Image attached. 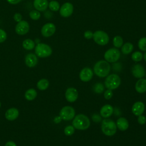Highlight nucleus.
Returning a JSON list of instances; mask_svg holds the SVG:
<instances>
[{"instance_id": "nucleus-1", "label": "nucleus", "mask_w": 146, "mask_h": 146, "mask_svg": "<svg viewBox=\"0 0 146 146\" xmlns=\"http://www.w3.org/2000/svg\"><path fill=\"white\" fill-rule=\"evenodd\" d=\"M111 70V66L108 62L101 60L97 62L94 66V72L96 75L104 78L108 75Z\"/></svg>"}, {"instance_id": "nucleus-2", "label": "nucleus", "mask_w": 146, "mask_h": 146, "mask_svg": "<svg viewBox=\"0 0 146 146\" xmlns=\"http://www.w3.org/2000/svg\"><path fill=\"white\" fill-rule=\"evenodd\" d=\"M72 125L75 129L79 130L87 129L90 125L89 118L83 114H79L74 117Z\"/></svg>"}, {"instance_id": "nucleus-3", "label": "nucleus", "mask_w": 146, "mask_h": 146, "mask_svg": "<svg viewBox=\"0 0 146 146\" xmlns=\"http://www.w3.org/2000/svg\"><path fill=\"white\" fill-rule=\"evenodd\" d=\"M116 124L112 120L106 118L102 122L101 129L103 133L106 136H113L116 132Z\"/></svg>"}, {"instance_id": "nucleus-4", "label": "nucleus", "mask_w": 146, "mask_h": 146, "mask_svg": "<svg viewBox=\"0 0 146 146\" xmlns=\"http://www.w3.org/2000/svg\"><path fill=\"white\" fill-rule=\"evenodd\" d=\"M35 55L42 58L50 56L52 52L51 47L47 44L44 43H38L35 47Z\"/></svg>"}, {"instance_id": "nucleus-5", "label": "nucleus", "mask_w": 146, "mask_h": 146, "mask_svg": "<svg viewBox=\"0 0 146 146\" xmlns=\"http://www.w3.org/2000/svg\"><path fill=\"white\" fill-rule=\"evenodd\" d=\"M121 83L120 78L116 74H111L107 76L104 81L106 87L109 90L116 89Z\"/></svg>"}, {"instance_id": "nucleus-6", "label": "nucleus", "mask_w": 146, "mask_h": 146, "mask_svg": "<svg viewBox=\"0 0 146 146\" xmlns=\"http://www.w3.org/2000/svg\"><path fill=\"white\" fill-rule=\"evenodd\" d=\"M92 39L94 42L100 46H105L110 41V37L108 34L103 30H96L94 33Z\"/></svg>"}, {"instance_id": "nucleus-7", "label": "nucleus", "mask_w": 146, "mask_h": 146, "mask_svg": "<svg viewBox=\"0 0 146 146\" xmlns=\"http://www.w3.org/2000/svg\"><path fill=\"white\" fill-rule=\"evenodd\" d=\"M120 51L115 47L109 48L104 54L105 60L108 63H115L120 59Z\"/></svg>"}, {"instance_id": "nucleus-8", "label": "nucleus", "mask_w": 146, "mask_h": 146, "mask_svg": "<svg viewBox=\"0 0 146 146\" xmlns=\"http://www.w3.org/2000/svg\"><path fill=\"white\" fill-rule=\"evenodd\" d=\"M75 115V111L73 107L71 106L63 107L59 113V116L64 120H70L74 119Z\"/></svg>"}, {"instance_id": "nucleus-9", "label": "nucleus", "mask_w": 146, "mask_h": 146, "mask_svg": "<svg viewBox=\"0 0 146 146\" xmlns=\"http://www.w3.org/2000/svg\"><path fill=\"white\" fill-rule=\"evenodd\" d=\"M56 31L55 25L51 22H48L43 25L40 29V33L43 36L49 38L52 36Z\"/></svg>"}, {"instance_id": "nucleus-10", "label": "nucleus", "mask_w": 146, "mask_h": 146, "mask_svg": "<svg viewBox=\"0 0 146 146\" xmlns=\"http://www.w3.org/2000/svg\"><path fill=\"white\" fill-rule=\"evenodd\" d=\"M59 14L63 18L70 17L74 11V6L70 2L64 3L59 9Z\"/></svg>"}, {"instance_id": "nucleus-11", "label": "nucleus", "mask_w": 146, "mask_h": 146, "mask_svg": "<svg viewBox=\"0 0 146 146\" xmlns=\"http://www.w3.org/2000/svg\"><path fill=\"white\" fill-rule=\"evenodd\" d=\"M30 30L29 23L25 20H22L18 22L15 27V33L19 35H23L26 34Z\"/></svg>"}, {"instance_id": "nucleus-12", "label": "nucleus", "mask_w": 146, "mask_h": 146, "mask_svg": "<svg viewBox=\"0 0 146 146\" xmlns=\"http://www.w3.org/2000/svg\"><path fill=\"white\" fill-rule=\"evenodd\" d=\"M93 71L89 67L83 68L79 73L80 79L84 82H87L91 80L93 77Z\"/></svg>"}, {"instance_id": "nucleus-13", "label": "nucleus", "mask_w": 146, "mask_h": 146, "mask_svg": "<svg viewBox=\"0 0 146 146\" xmlns=\"http://www.w3.org/2000/svg\"><path fill=\"white\" fill-rule=\"evenodd\" d=\"M132 73L133 76L136 78H142L145 75V71L144 67L140 64H136L132 68Z\"/></svg>"}, {"instance_id": "nucleus-14", "label": "nucleus", "mask_w": 146, "mask_h": 146, "mask_svg": "<svg viewBox=\"0 0 146 146\" xmlns=\"http://www.w3.org/2000/svg\"><path fill=\"white\" fill-rule=\"evenodd\" d=\"M65 97L68 102L71 103L74 102L78 99V92L75 88L70 87L66 91Z\"/></svg>"}, {"instance_id": "nucleus-15", "label": "nucleus", "mask_w": 146, "mask_h": 146, "mask_svg": "<svg viewBox=\"0 0 146 146\" xmlns=\"http://www.w3.org/2000/svg\"><path fill=\"white\" fill-rule=\"evenodd\" d=\"M33 6L35 10L42 12L47 10L48 6V0H34Z\"/></svg>"}, {"instance_id": "nucleus-16", "label": "nucleus", "mask_w": 146, "mask_h": 146, "mask_svg": "<svg viewBox=\"0 0 146 146\" xmlns=\"http://www.w3.org/2000/svg\"><path fill=\"white\" fill-rule=\"evenodd\" d=\"M145 110L144 104L142 102H135L132 107V112L136 116H139L143 114Z\"/></svg>"}, {"instance_id": "nucleus-17", "label": "nucleus", "mask_w": 146, "mask_h": 146, "mask_svg": "<svg viewBox=\"0 0 146 146\" xmlns=\"http://www.w3.org/2000/svg\"><path fill=\"white\" fill-rule=\"evenodd\" d=\"M38 63L37 56L33 53H29L25 57V63L29 67H34Z\"/></svg>"}, {"instance_id": "nucleus-18", "label": "nucleus", "mask_w": 146, "mask_h": 146, "mask_svg": "<svg viewBox=\"0 0 146 146\" xmlns=\"http://www.w3.org/2000/svg\"><path fill=\"white\" fill-rule=\"evenodd\" d=\"M113 112V108L110 104H106L103 106L100 111V113L102 117L108 118L110 117Z\"/></svg>"}, {"instance_id": "nucleus-19", "label": "nucleus", "mask_w": 146, "mask_h": 146, "mask_svg": "<svg viewBox=\"0 0 146 146\" xmlns=\"http://www.w3.org/2000/svg\"><path fill=\"white\" fill-rule=\"evenodd\" d=\"M19 116V111L15 108L8 109L5 112V117L9 121L15 120Z\"/></svg>"}, {"instance_id": "nucleus-20", "label": "nucleus", "mask_w": 146, "mask_h": 146, "mask_svg": "<svg viewBox=\"0 0 146 146\" xmlns=\"http://www.w3.org/2000/svg\"><path fill=\"white\" fill-rule=\"evenodd\" d=\"M135 90L140 94L145 92L146 91V79L140 78L138 80L135 84Z\"/></svg>"}, {"instance_id": "nucleus-21", "label": "nucleus", "mask_w": 146, "mask_h": 146, "mask_svg": "<svg viewBox=\"0 0 146 146\" xmlns=\"http://www.w3.org/2000/svg\"><path fill=\"white\" fill-rule=\"evenodd\" d=\"M116 127L121 131H125L129 127V123L128 120L123 117L119 118L116 121Z\"/></svg>"}, {"instance_id": "nucleus-22", "label": "nucleus", "mask_w": 146, "mask_h": 146, "mask_svg": "<svg viewBox=\"0 0 146 146\" xmlns=\"http://www.w3.org/2000/svg\"><path fill=\"white\" fill-rule=\"evenodd\" d=\"M22 47L26 50H32L35 47V43L31 39H26L22 42Z\"/></svg>"}, {"instance_id": "nucleus-23", "label": "nucleus", "mask_w": 146, "mask_h": 146, "mask_svg": "<svg viewBox=\"0 0 146 146\" xmlns=\"http://www.w3.org/2000/svg\"><path fill=\"white\" fill-rule=\"evenodd\" d=\"M133 50V45L132 43L126 42L121 47V51L124 55L129 54Z\"/></svg>"}, {"instance_id": "nucleus-24", "label": "nucleus", "mask_w": 146, "mask_h": 146, "mask_svg": "<svg viewBox=\"0 0 146 146\" xmlns=\"http://www.w3.org/2000/svg\"><path fill=\"white\" fill-rule=\"evenodd\" d=\"M37 96V92L36 91L34 88H30L27 90L25 94V97L26 99L28 100H33Z\"/></svg>"}, {"instance_id": "nucleus-25", "label": "nucleus", "mask_w": 146, "mask_h": 146, "mask_svg": "<svg viewBox=\"0 0 146 146\" xmlns=\"http://www.w3.org/2000/svg\"><path fill=\"white\" fill-rule=\"evenodd\" d=\"M36 86L40 90H46L49 86V82L46 79H42L38 82Z\"/></svg>"}, {"instance_id": "nucleus-26", "label": "nucleus", "mask_w": 146, "mask_h": 146, "mask_svg": "<svg viewBox=\"0 0 146 146\" xmlns=\"http://www.w3.org/2000/svg\"><path fill=\"white\" fill-rule=\"evenodd\" d=\"M112 43L115 48H120L123 44V39L120 35H116L113 38Z\"/></svg>"}, {"instance_id": "nucleus-27", "label": "nucleus", "mask_w": 146, "mask_h": 146, "mask_svg": "<svg viewBox=\"0 0 146 146\" xmlns=\"http://www.w3.org/2000/svg\"><path fill=\"white\" fill-rule=\"evenodd\" d=\"M48 7L52 11H58L59 10L60 6L59 3L57 1L52 0L50 1V2H48Z\"/></svg>"}, {"instance_id": "nucleus-28", "label": "nucleus", "mask_w": 146, "mask_h": 146, "mask_svg": "<svg viewBox=\"0 0 146 146\" xmlns=\"http://www.w3.org/2000/svg\"><path fill=\"white\" fill-rule=\"evenodd\" d=\"M29 17L31 19H33L34 21H37L40 19V18L41 17V14H40V11L34 9V10H32L30 11Z\"/></svg>"}, {"instance_id": "nucleus-29", "label": "nucleus", "mask_w": 146, "mask_h": 146, "mask_svg": "<svg viewBox=\"0 0 146 146\" xmlns=\"http://www.w3.org/2000/svg\"><path fill=\"white\" fill-rule=\"evenodd\" d=\"M131 58L134 62H140L143 58V54L140 51H135L131 55Z\"/></svg>"}, {"instance_id": "nucleus-30", "label": "nucleus", "mask_w": 146, "mask_h": 146, "mask_svg": "<svg viewBox=\"0 0 146 146\" xmlns=\"http://www.w3.org/2000/svg\"><path fill=\"white\" fill-rule=\"evenodd\" d=\"M137 46L142 51H146V37H142L138 40Z\"/></svg>"}, {"instance_id": "nucleus-31", "label": "nucleus", "mask_w": 146, "mask_h": 146, "mask_svg": "<svg viewBox=\"0 0 146 146\" xmlns=\"http://www.w3.org/2000/svg\"><path fill=\"white\" fill-rule=\"evenodd\" d=\"M94 91L97 94H101L104 90L103 84L101 83H97L94 86Z\"/></svg>"}, {"instance_id": "nucleus-32", "label": "nucleus", "mask_w": 146, "mask_h": 146, "mask_svg": "<svg viewBox=\"0 0 146 146\" xmlns=\"http://www.w3.org/2000/svg\"><path fill=\"white\" fill-rule=\"evenodd\" d=\"M75 132V128L73 125H68L65 127L64 133L67 136H71L74 134Z\"/></svg>"}, {"instance_id": "nucleus-33", "label": "nucleus", "mask_w": 146, "mask_h": 146, "mask_svg": "<svg viewBox=\"0 0 146 146\" xmlns=\"http://www.w3.org/2000/svg\"><path fill=\"white\" fill-rule=\"evenodd\" d=\"M7 39V33L6 32L0 28V43L4 42Z\"/></svg>"}, {"instance_id": "nucleus-34", "label": "nucleus", "mask_w": 146, "mask_h": 146, "mask_svg": "<svg viewBox=\"0 0 146 146\" xmlns=\"http://www.w3.org/2000/svg\"><path fill=\"white\" fill-rule=\"evenodd\" d=\"M94 33L91 30H86L84 31L83 36L87 39H91L93 38Z\"/></svg>"}, {"instance_id": "nucleus-35", "label": "nucleus", "mask_w": 146, "mask_h": 146, "mask_svg": "<svg viewBox=\"0 0 146 146\" xmlns=\"http://www.w3.org/2000/svg\"><path fill=\"white\" fill-rule=\"evenodd\" d=\"M22 15L21 13H16L14 14L13 15V19L16 22H19L22 20Z\"/></svg>"}, {"instance_id": "nucleus-36", "label": "nucleus", "mask_w": 146, "mask_h": 146, "mask_svg": "<svg viewBox=\"0 0 146 146\" xmlns=\"http://www.w3.org/2000/svg\"><path fill=\"white\" fill-rule=\"evenodd\" d=\"M113 95V93L111 90H107L106 91H105L104 93V96L105 98L106 99H110L112 98Z\"/></svg>"}, {"instance_id": "nucleus-37", "label": "nucleus", "mask_w": 146, "mask_h": 146, "mask_svg": "<svg viewBox=\"0 0 146 146\" xmlns=\"http://www.w3.org/2000/svg\"><path fill=\"white\" fill-rule=\"evenodd\" d=\"M138 118H137V121L138 123L141 124V125H143V124H144L145 123H146V117L144 115H139L138 116Z\"/></svg>"}, {"instance_id": "nucleus-38", "label": "nucleus", "mask_w": 146, "mask_h": 146, "mask_svg": "<svg viewBox=\"0 0 146 146\" xmlns=\"http://www.w3.org/2000/svg\"><path fill=\"white\" fill-rule=\"evenodd\" d=\"M92 119L95 122H99L102 120L101 116H100L99 115H98L97 114H94V115H92Z\"/></svg>"}, {"instance_id": "nucleus-39", "label": "nucleus", "mask_w": 146, "mask_h": 146, "mask_svg": "<svg viewBox=\"0 0 146 146\" xmlns=\"http://www.w3.org/2000/svg\"><path fill=\"white\" fill-rule=\"evenodd\" d=\"M7 2L11 5H17L21 2L22 0H6Z\"/></svg>"}, {"instance_id": "nucleus-40", "label": "nucleus", "mask_w": 146, "mask_h": 146, "mask_svg": "<svg viewBox=\"0 0 146 146\" xmlns=\"http://www.w3.org/2000/svg\"><path fill=\"white\" fill-rule=\"evenodd\" d=\"M5 146H17V145H16V144L14 141H7L5 144Z\"/></svg>"}, {"instance_id": "nucleus-41", "label": "nucleus", "mask_w": 146, "mask_h": 146, "mask_svg": "<svg viewBox=\"0 0 146 146\" xmlns=\"http://www.w3.org/2000/svg\"><path fill=\"white\" fill-rule=\"evenodd\" d=\"M61 120H62V118L60 117V116H56L54 119V122L56 123H58L60 122Z\"/></svg>"}, {"instance_id": "nucleus-42", "label": "nucleus", "mask_w": 146, "mask_h": 146, "mask_svg": "<svg viewBox=\"0 0 146 146\" xmlns=\"http://www.w3.org/2000/svg\"><path fill=\"white\" fill-rule=\"evenodd\" d=\"M143 58H144V59L145 60V61L146 62V51H145V52L144 53V54L143 55Z\"/></svg>"}, {"instance_id": "nucleus-43", "label": "nucleus", "mask_w": 146, "mask_h": 146, "mask_svg": "<svg viewBox=\"0 0 146 146\" xmlns=\"http://www.w3.org/2000/svg\"><path fill=\"white\" fill-rule=\"evenodd\" d=\"M1 102H0V107H1Z\"/></svg>"}, {"instance_id": "nucleus-44", "label": "nucleus", "mask_w": 146, "mask_h": 146, "mask_svg": "<svg viewBox=\"0 0 146 146\" xmlns=\"http://www.w3.org/2000/svg\"><path fill=\"white\" fill-rule=\"evenodd\" d=\"M145 77H146V74H145Z\"/></svg>"}, {"instance_id": "nucleus-45", "label": "nucleus", "mask_w": 146, "mask_h": 146, "mask_svg": "<svg viewBox=\"0 0 146 146\" xmlns=\"http://www.w3.org/2000/svg\"><path fill=\"white\" fill-rule=\"evenodd\" d=\"M50 1H52V0H50Z\"/></svg>"}]
</instances>
